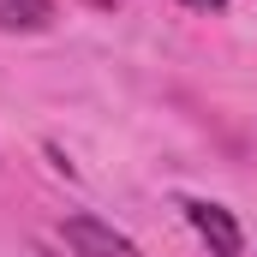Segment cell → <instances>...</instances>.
<instances>
[{
	"mask_svg": "<svg viewBox=\"0 0 257 257\" xmlns=\"http://www.w3.org/2000/svg\"><path fill=\"white\" fill-rule=\"evenodd\" d=\"M180 6H192V12H227V0H180Z\"/></svg>",
	"mask_w": 257,
	"mask_h": 257,
	"instance_id": "277c9868",
	"label": "cell"
},
{
	"mask_svg": "<svg viewBox=\"0 0 257 257\" xmlns=\"http://www.w3.org/2000/svg\"><path fill=\"white\" fill-rule=\"evenodd\" d=\"M180 209H186V221L197 227V239H203V245H209L215 257H239V245H245V239H239V221H233V215H227L221 203H203V197H186Z\"/></svg>",
	"mask_w": 257,
	"mask_h": 257,
	"instance_id": "6da1fadb",
	"label": "cell"
},
{
	"mask_svg": "<svg viewBox=\"0 0 257 257\" xmlns=\"http://www.w3.org/2000/svg\"><path fill=\"white\" fill-rule=\"evenodd\" d=\"M54 0H0V30H48Z\"/></svg>",
	"mask_w": 257,
	"mask_h": 257,
	"instance_id": "3957f363",
	"label": "cell"
},
{
	"mask_svg": "<svg viewBox=\"0 0 257 257\" xmlns=\"http://www.w3.org/2000/svg\"><path fill=\"white\" fill-rule=\"evenodd\" d=\"M66 245L78 257H138V245H132L126 233H114L96 215H66Z\"/></svg>",
	"mask_w": 257,
	"mask_h": 257,
	"instance_id": "7a4b0ae2",
	"label": "cell"
}]
</instances>
